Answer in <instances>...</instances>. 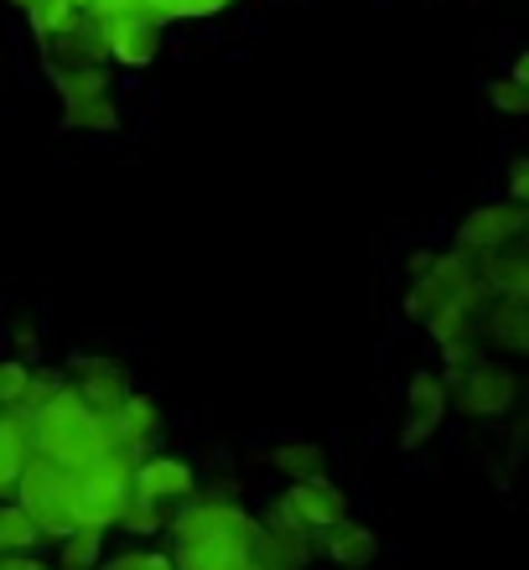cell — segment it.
<instances>
[{"label":"cell","instance_id":"cell-1","mask_svg":"<svg viewBox=\"0 0 529 570\" xmlns=\"http://www.w3.org/2000/svg\"><path fill=\"white\" fill-rule=\"evenodd\" d=\"M31 451L47 456V462L68 466V472H84V466H94L99 456H109V451H120V446H115L109 415L89 410L68 384H62L47 405L31 410Z\"/></svg>","mask_w":529,"mask_h":570},{"label":"cell","instance_id":"cell-2","mask_svg":"<svg viewBox=\"0 0 529 570\" xmlns=\"http://www.w3.org/2000/svg\"><path fill=\"white\" fill-rule=\"evenodd\" d=\"M11 498L31 513V519H37V529H42L47 544L62 540L68 529H78V513H74L78 472H68V466H58V462H47V456H37V451H31L27 462H21V472H16Z\"/></svg>","mask_w":529,"mask_h":570},{"label":"cell","instance_id":"cell-3","mask_svg":"<svg viewBox=\"0 0 529 570\" xmlns=\"http://www.w3.org/2000/svg\"><path fill=\"white\" fill-rule=\"evenodd\" d=\"M136 456L130 451H109V456H99L94 466H84L78 472V498H74V513L78 524L89 529H115L120 524L125 503H130V493H136Z\"/></svg>","mask_w":529,"mask_h":570},{"label":"cell","instance_id":"cell-4","mask_svg":"<svg viewBox=\"0 0 529 570\" xmlns=\"http://www.w3.org/2000/svg\"><path fill=\"white\" fill-rule=\"evenodd\" d=\"M441 379H447L452 410H462L468 421H499L519 400L515 368H509V363H493V358H472L468 368H447Z\"/></svg>","mask_w":529,"mask_h":570},{"label":"cell","instance_id":"cell-5","mask_svg":"<svg viewBox=\"0 0 529 570\" xmlns=\"http://www.w3.org/2000/svg\"><path fill=\"white\" fill-rule=\"evenodd\" d=\"M62 379H68V390H74L89 410H99V415H115L120 400L130 394V374H125V363L99 358V353L74 358L68 368H62Z\"/></svg>","mask_w":529,"mask_h":570},{"label":"cell","instance_id":"cell-6","mask_svg":"<svg viewBox=\"0 0 529 570\" xmlns=\"http://www.w3.org/2000/svg\"><path fill=\"white\" fill-rule=\"evenodd\" d=\"M447 410H452V400H447V379L431 374V368L410 374V390H405V431H400V446H405V451H421L425 441L441 431Z\"/></svg>","mask_w":529,"mask_h":570},{"label":"cell","instance_id":"cell-7","mask_svg":"<svg viewBox=\"0 0 529 570\" xmlns=\"http://www.w3.org/2000/svg\"><path fill=\"white\" fill-rule=\"evenodd\" d=\"M519 228H525V208H519V203H483V208H472L468 218H462L457 249H462V255H488V249L515 244Z\"/></svg>","mask_w":529,"mask_h":570},{"label":"cell","instance_id":"cell-8","mask_svg":"<svg viewBox=\"0 0 529 570\" xmlns=\"http://www.w3.org/2000/svg\"><path fill=\"white\" fill-rule=\"evenodd\" d=\"M296 509V519H302L312 534H322V529H333V524H343L353 513V503H349V493L337 488L327 472L322 478H302V482H286V493H281Z\"/></svg>","mask_w":529,"mask_h":570},{"label":"cell","instance_id":"cell-9","mask_svg":"<svg viewBox=\"0 0 529 570\" xmlns=\"http://www.w3.org/2000/svg\"><path fill=\"white\" fill-rule=\"evenodd\" d=\"M99 21V16H94ZM105 27V47H109V62L115 68H151L156 58H161V31L156 21H146V16H109V21H99Z\"/></svg>","mask_w":529,"mask_h":570},{"label":"cell","instance_id":"cell-10","mask_svg":"<svg viewBox=\"0 0 529 570\" xmlns=\"http://www.w3.org/2000/svg\"><path fill=\"white\" fill-rule=\"evenodd\" d=\"M136 493L146 498H161V503H187V498L197 493V472L193 462H182V456H172V451H146V456H136Z\"/></svg>","mask_w":529,"mask_h":570},{"label":"cell","instance_id":"cell-11","mask_svg":"<svg viewBox=\"0 0 529 570\" xmlns=\"http://www.w3.org/2000/svg\"><path fill=\"white\" fill-rule=\"evenodd\" d=\"M109 425H115V446L130 451V456H146V451L161 446V405H156L151 394H125L120 410L109 415Z\"/></svg>","mask_w":529,"mask_h":570},{"label":"cell","instance_id":"cell-12","mask_svg":"<svg viewBox=\"0 0 529 570\" xmlns=\"http://www.w3.org/2000/svg\"><path fill=\"white\" fill-rule=\"evenodd\" d=\"M317 556L337 570H369L379 560V534L349 513L343 524H333V529H322L317 534Z\"/></svg>","mask_w":529,"mask_h":570},{"label":"cell","instance_id":"cell-13","mask_svg":"<svg viewBox=\"0 0 529 570\" xmlns=\"http://www.w3.org/2000/svg\"><path fill=\"white\" fill-rule=\"evenodd\" d=\"M478 327H483V337H493V347H503V353H529V306H519V301H509V296L488 301V312L478 316Z\"/></svg>","mask_w":529,"mask_h":570},{"label":"cell","instance_id":"cell-14","mask_svg":"<svg viewBox=\"0 0 529 570\" xmlns=\"http://www.w3.org/2000/svg\"><path fill=\"white\" fill-rule=\"evenodd\" d=\"M265 462H271L286 482H302V478H322L333 456H327V446H322V441H296V435H291V441H275Z\"/></svg>","mask_w":529,"mask_h":570},{"label":"cell","instance_id":"cell-15","mask_svg":"<svg viewBox=\"0 0 529 570\" xmlns=\"http://www.w3.org/2000/svg\"><path fill=\"white\" fill-rule=\"evenodd\" d=\"M47 540L16 498H0V556H42Z\"/></svg>","mask_w":529,"mask_h":570},{"label":"cell","instance_id":"cell-16","mask_svg":"<svg viewBox=\"0 0 529 570\" xmlns=\"http://www.w3.org/2000/svg\"><path fill=\"white\" fill-rule=\"evenodd\" d=\"M105 529H89V524H78L68 529L62 540H52L47 550H52V570H94L99 560H105Z\"/></svg>","mask_w":529,"mask_h":570},{"label":"cell","instance_id":"cell-17","mask_svg":"<svg viewBox=\"0 0 529 570\" xmlns=\"http://www.w3.org/2000/svg\"><path fill=\"white\" fill-rule=\"evenodd\" d=\"M172 513H177V503H161V498H146V493H130V503H125L120 513V534L125 540H161L172 524Z\"/></svg>","mask_w":529,"mask_h":570},{"label":"cell","instance_id":"cell-18","mask_svg":"<svg viewBox=\"0 0 529 570\" xmlns=\"http://www.w3.org/2000/svg\"><path fill=\"white\" fill-rule=\"evenodd\" d=\"M317 560V540H291V534H259L255 544V570H312Z\"/></svg>","mask_w":529,"mask_h":570},{"label":"cell","instance_id":"cell-19","mask_svg":"<svg viewBox=\"0 0 529 570\" xmlns=\"http://www.w3.org/2000/svg\"><path fill=\"white\" fill-rule=\"evenodd\" d=\"M62 130H89V136L120 130V105H115V94H99V99H84V105H62Z\"/></svg>","mask_w":529,"mask_h":570},{"label":"cell","instance_id":"cell-20","mask_svg":"<svg viewBox=\"0 0 529 570\" xmlns=\"http://www.w3.org/2000/svg\"><path fill=\"white\" fill-rule=\"evenodd\" d=\"M94 570H177V556L172 544H130L120 556H105Z\"/></svg>","mask_w":529,"mask_h":570},{"label":"cell","instance_id":"cell-21","mask_svg":"<svg viewBox=\"0 0 529 570\" xmlns=\"http://www.w3.org/2000/svg\"><path fill=\"white\" fill-rule=\"evenodd\" d=\"M27 16V27H31V37H37V42H47V37H58V31H68L78 21V6L74 0H42V6H31V11H21Z\"/></svg>","mask_w":529,"mask_h":570},{"label":"cell","instance_id":"cell-22","mask_svg":"<svg viewBox=\"0 0 529 570\" xmlns=\"http://www.w3.org/2000/svg\"><path fill=\"white\" fill-rule=\"evenodd\" d=\"M447 301H452V296H447L431 275H415V281H410V291H405V316H410V322H431Z\"/></svg>","mask_w":529,"mask_h":570},{"label":"cell","instance_id":"cell-23","mask_svg":"<svg viewBox=\"0 0 529 570\" xmlns=\"http://www.w3.org/2000/svg\"><path fill=\"white\" fill-rule=\"evenodd\" d=\"M27 384H31V363L6 353V358H0V410H21Z\"/></svg>","mask_w":529,"mask_h":570},{"label":"cell","instance_id":"cell-24","mask_svg":"<svg viewBox=\"0 0 529 570\" xmlns=\"http://www.w3.org/2000/svg\"><path fill=\"white\" fill-rule=\"evenodd\" d=\"M488 105L499 109V115H529V89L515 83V78H493L488 83Z\"/></svg>","mask_w":529,"mask_h":570},{"label":"cell","instance_id":"cell-25","mask_svg":"<svg viewBox=\"0 0 529 570\" xmlns=\"http://www.w3.org/2000/svg\"><path fill=\"white\" fill-rule=\"evenodd\" d=\"M193 498H203V503H244V488L234 478H218V482H203Z\"/></svg>","mask_w":529,"mask_h":570},{"label":"cell","instance_id":"cell-26","mask_svg":"<svg viewBox=\"0 0 529 570\" xmlns=\"http://www.w3.org/2000/svg\"><path fill=\"white\" fill-rule=\"evenodd\" d=\"M11 353L16 358H37V353H42V337H37V327H31V322H16L11 327Z\"/></svg>","mask_w":529,"mask_h":570},{"label":"cell","instance_id":"cell-27","mask_svg":"<svg viewBox=\"0 0 529 570\" xmlns=\"http://www.w3.org/2000/svg\"><path fill=\"white\" fill-rule=\"evenodd\" d=\"M509 203L529 208V156H519V161L509 166Z\"/></svg>","mask_w":529,"mask_h":570},{"label":"cell","instance_id":"cell-28","mask_svg":"<svg viewBox=\"0 0 529 570\" xmlns=\"http://www.w3.org/2000/svg\"><path fill=\"white\" fill-rule=\"evenodd\" d=\"M509 78H515V83H525V89H529V52H519V58L509 62Z\"/></svg>","mask_w":529,"mask_h":570},{"label":"cell","instance_id":"cell-29","mask_svg":"<svg viewBox=\"0 0 529 570\" xmlns=\"http://www.w3.org/2000/svg\"><path fill=\"white\" fill-rule=\"evenodd\" d=\"M431 259H437L431 249H415V255H410V275H425L431 271Z\"/></svg>","mask_w":529,"mask_h":570},{"label":"cell","instance_id":"cell-30","mask_svg":"<svg viewBox=\"0 0 529 570\" xmlns=\"http://www.w3.org/2000/svg\"><path fill=\"white\" fill-rule=\"evenodd\" d=\"M21 570H52V560H42V556H27V566Z\"/></svg>","mask_w":529,"mask_h":570},{"label":"cell","instance_id":"cell-31","mask_svg":"<svg viewBox=\"0 0 529 570\" xmlns=\"http://www.w3.org/2000/svg\"><path fill=\"white\" fill-rule=\"evenodd\" d=\"M16 11H31V6H42V0H11Z\"/></svg>","mask_w":529,"mask_h":570},{"label":"cell","instance_id":"cell-32","mask_svg":"<svg viewBox=\"0 0 529 570\" xmlns=\"http://www.w3.org/2000/svg\"><path fill=\"white\" fill-rule=\"evenodd\" d=\"M519 234H525V244H529V208H525V228H519Z\"/></svg>","mask_w":529,"mask_h":570},{"label":"cell","instance_id":"cell-33","mask_svg":"<svg viewBox=\"0 0 529 570\" xmlns=\"http://www.w3.org/2000/svg\"><path fill=\"white\" fill-rule=\"evenodd\" d=\"M74 6H78V11H89V6H94V0H74Z\"/></svg>","mask_w":529,"mask_h":570}]
</instances>
